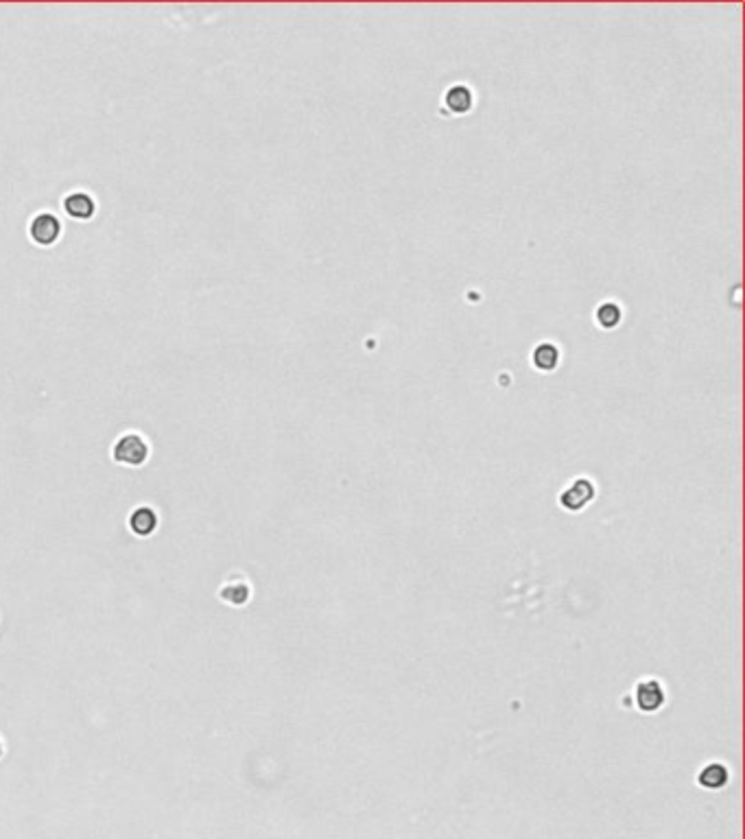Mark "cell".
Segmentation results:
<instances>
[{"instance_id": "1", "label": "cell", "mask_w": 745, "mask_h": 839, "mask_svg": "<svg viewBox=\"0 0 745 839\" xmlns=\"http://www.w3.org/2000/svg\"><path fill=\"white\" fill-rule=\"evenodd\" d=\"M112 457H114V462H119L123 466H132V468L143 466L149 457V444L145 442L143 435L127 433V435L119 437V442L114 444Z\"/></svg>"}, {"instance_id": "2", "label": "cell", "mask_w": 745, "mask_h": 839, "mask_svg": "<svg viewBox=\"0 0 745 839\" xmlns=\"http://www.w3.org/2000/svg\"><path fill=\"white\" fill-rule=\"evenodd\" d=\"M595 499V483L590 479H577L573 481L571 486L562 492L560 503L564 510L569 512H580L584 507Z\"/></svg>"}, {"instance_id": "3", "label": "cell", "mask_w": 745, "mask_h": 839, "mask_svg": "<svg viewBox=\"0 0 745 839\" xmlns=\"http://www.w3.org/2000/svg\"><path fill=\"white\" fill-rule=\"evenodd\" d=\"M442 105L448 110L453 116H466L474 107V92L468 83H455L451 85L442 96Z\"/></svg>"}, {"instance_id": "4", "label": "cell", "mask_w": 745, "mask_h": 839, "mask_svg": "<svg viewBox=\"0 0 745 839\" xmlns=\"http://www.w3.org/2000/svg\"><path fill=\"white\" fill-rule=\"evenodd\" d=\"M634 697H636V706L645 713H653L664 704V689L660 680H640L634 689Z\"/></svg>"}, {"instance_id": "5", "label": "cell", "mask_w": 745, "mask_h": 839, "mask_svg": "<svg viewBox=\"0 0 745 839\" xmlns=\"http://www.w3.org/2000/svg\"><path fill=\"white\" fill-rule=\"evenodd\" d=\"M560 361H562V352H560V348L555 346L553 341H540L538 346H533L531 365L535 367L538 372H542V374L555 372Z\"/></svg>"}, {"instance_id": "6", "label": "cell", "mask_w": 745, "mask_h": 839, "mask_svg": "<svg viewBox=\"0 0 745 839\" xmlns=\"http://www.w3.org/2000/svg\"><path fill=\"white\" fill-rule=\"evenodd\" d=\"M158 525H160V518H158V514H156L153 507L143 505V507H136V510L130 514V531L134 533L136 538L153 536L156 529H158Z\"/></svg>"}, {"instance_id": "7", "label": "cell", "mask_w": 745, "mask_h": 839, "mask_svg": "<svg viewBox=\"0 0 745 839\" xmlns=\"http://www.w3.org/2000/svg\"><path fill=\"white\" fill-rule=\"evenodd\" d=\"M59 232H61L59 221L48 212L37 214V217L33 219V223H31V236H33L35 243H40V245H53L55 240L59 238Z\"/></svg>"}, {"instance_id": "8", "label": "cell", "mask_w": 745, "mask_h": 839, "mask_svg": "<svg viewBox=\"0 0 745 839\" xmlns=\"http://www.w3.org/2000/svg\"><path fill=\"white\" fill-rule=\"evenodd\" d=\"M219 599L234 608H241L252 599V588L247 581H227L219 588Z\"/></svg>"}, {"instance_id": "9", "label": "cell", "mask_w": 745, "mask_h": 839, "mask_svg": "<svg viewBox=\"0 0 745 839\" xmlns=\"http://www.w3.org/2000/svg\"><path fill=\"white\" fill-rule=\"evenodd\" d=\"M595 322L599 328L603 330H614L623 322V309L619 307L616 302L608 300V302H601L597 311H595Z\"/></svg>"}, {"instance_id": "10", "label": "cell", "mask_w": 745, "mask_h": 839, "mask_svg": "<svg viewBox=\"0 0 745 839\" xmlns=\"http://www.w3.org/2000/svg\"><path fill=\"white\" fill-rule=\"evenodd\" d=\"M63 208L74 219H90L94 214V201L85 193H72L63 201Z\"/></svg>"}, {"instance_id": "11", "label": "cell", "mask_w": 745, "mask_h": 839, "mask_svg": "<svg viewBox=\"0 0 745 839\" xmlns=\"http://www.w3.org/2000/svg\"><path fill=\"white\" fill-rule=\"evenodd\" d=\"M726 780H728V771H726L724 765H717V763H713V765H706L702 769V774H700V783L704 787H708V789H711V787H713V789H719V787H722Z\"/></svg>"}, {"instance_id": "12", "label": "cell", "mask_w": 745, "mask_h": 839, "mask_svg": "<svg viewBox=\"0 0 745 839\" xmlns=\"http://www.w3.org/2000/svg\"><path fill=\"white\" fill-rule=\"evenodd\" d=\"M5 754V743H3V739H0V756Z\"/></svg>"}]
</instances>
